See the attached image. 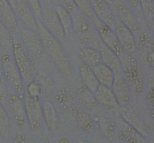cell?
Returning a JSON list of instances; mask_svg holds the SVG:
<instances>
[{
    "label": "cell",
    "instance_id": "obj_30",
    "mask_svg": "<svg viewBox=\"0 0 154 143\" xmlns=\"http://www.w3.org/2000/svg\"><path fill=\"white\" fill-rule=\"evenodd\" d=\"M30 83L28 87V94L32 97H37L39 92L38 85L33 82Z\"/></svg>",
    "mask_w": 154,
    "mask_h": 143
},
{
    "label": "cell",
    "instance_id": "obj_6",
    "mask_svg": "<svg viewBox=\"0 0 154 143\" xmlns=\"http://www.w3.org/2000/svg\"><path fill=\"white\" fill-rule=\"evenodd\" d=\"M95 26L103 43L117 55L120 54L121 46L116 32L112 29L97 18L95 19Z\"/></svg>",
    "mask_w": 154,
    "mask_h": 143
},
{
    "label": "cell",
    "instance_id": "obj_9",
    "mask_svg": "<svg viewBox=\"0 0 154 143\" xmlns=\"http://www.w3.org/2000/svg\"><path fill=\"white\" fill-rule=\"evenodd\" d=\"M16 12L18 19L23 24L26 28L37 32L38 20L33 12L30 10L23 0H16Z\"/></svg>",
    "mask_w": 154,
    "mask_h": 143
},
{
    "label": "cell",
    "instance_id": "obj_24",
    "mask_svg": "<svg viewBox=\"0 0 154 143\" xmlns=\"http://www.w3.org/2000/svg\"><path fill=\"white\" fill-rule=\"evenodd\" d=\"M54 1L57 3V5L65 9L71 17L80 11L74 0H54Z\"/></svg>",
    "mask_w": 154,
    "mask_h": 143
},
{
    "label": "cell",
    "instance_id": "obj_2",
    "mask_svg": "<svg viewBox=\"0 0 154 143\" xmlns=\"http://www.w3.org/2000/svg\"><path fill=\"white\" fill-rule=\"evenodd\" d=\"M14 60L25 82L30 83L35 74L37 64L29 51L20 43L13 42L12 45Z\"/></svg>",
    "mask_w": 154,
    "mask_h": 143
},
{
    "label": "cell",
    "instance_id": "obj_31",
    "mask_svg": "<svg viewBox=\"0 0 154 143\" xmlns=\"http://www.w3.org/2000/svg\"><path fill=\"white\" fill-rule=\"evenodd\" d=\"M130 5L134 8H138L140 5V0H125Z\"/></svg>",
    "mask_w": 154,
    "mask_h": 143
},
{
    "label": "cell",
    "instance_id": "obj_8",
    "mask_svg": "<svg viewBox=\"0 0 154 143\" xmlns=\"http://www.w3.org/2000/svg\"><path fill=\"white\" fill-rule=\"evenodd\" d=\"M95 16L108 26L115 27L116 17L109 6L104 0H90Z\"/></svg>",
    "mask_w": 154,
    "mask_h": 143
},
{
    "label": "cell",
    "instance_id": "obj_27",
    "mask_svg": "<svg viewBox=\"0 0 154 143\" xmlns=\"http://www.w3.org/2000/svg\"><path fill=\"white\" fill-rule=\"evenodd\" d=\"M9 130L8 118L4 110L0 106V132L3 136H6Z\"/></svg>",
    "mask_w": 154,
    "mask_h": 143
},
{
    "label": "cell",
    "instance_id": "obj_26",
    "mask_svg": "<svg viewBox=\"0 0 154 143\" xmlns=\"http://www.w3.org/2000/svg\"><path fill=\"white\" fill-rule=\"evenodd\" d=\"M8 100L7 81L0 71V104H5Z\"/></svg>",
    "mask_w": 154,
    "mask_h": 143
},
{
    "label": "cell",
    "instance_id": "obj_14",
    "mask_svg": "<svg viewBox=\"0 0 154 143\" xmlns=\"http://www.w3.org/2000/svg\"><path fill=\"white\" fill-rule=\"evenodd\" d=\"M116 34L120 46L128 51L134 50V39L133 33L129 29L123 24H121L116 28Z\"/></svg>",
    "mask_w": 154,
    "mask_h": 143
},
{
    "label": "cell",
    "instance_id": "obj_25",
    "mask_svg": "<svg viewBox=\"0 0 154 143\" xmlns=\"http://www.w3.org/2000/svg\"><path fill=\"white\" fill-rule=\"evenodd\" d=\"M26 4L35 15L37 20H40L41 18L42 7L39 0H23Z\"/></svg>",
    "mask_w": 154,
    "mask_h": 143
},
{
    "label": "cell",
    "instance_id": "obj_1",
    "mask_svg": "<svg viewBox=\"0 0 154 143\" xmlns=\"http://www.w3.org/2000/svg\"><path fill=\"white\" fill-rule=\"evenodd\" d=\"M38 32L41 39L43 51L66 76L71 74V67L64 49L58 39L49 33L40 21L38 20Z\"/></svg>",
    "mask_w": 154,
    "mask_h": 143
},
{
    "label": "cell",
    "instance_id": "obj_29",
    "mask_svg": "<svg viewBox=\"0 0 154 143\" xmlns=\"http://www.w3.org/2000/svg\"><path fill=\"white\" fill-rule=\"evenodd\" d=\"M140 3L142 5L144 14L148 19L152 20L153 17V5L152 0H141Z\"/></svg>",
    "mask_w": 154,
    "mask_h": 143
},
{
    "label": "cell",
    "instance_id": "obj_22",
    "mask_svg": "<svg viewBox=\"0 0 154 143\" xmlns=\"http://www.w3.org/2000/svg\"><path fill=\"white\" fill-rule=\"evenodd\" d=\"M74 1L80 11L87 18L91 20L96 19L90 0H74Z\"/></svg>",
    "mask_w": 154,
    "mask_h": 143
},
{
    "label": "cell",
    "instance_id": "obj_7",
    "mask_svg": "<svg viewBox=\"0 0 154 143\" xmlns=\"http://www.w3.org/2000/svg\"><path fill=\"white\" fill-rule=\"evenodd\" d=\"M0 22L11 33H17L19 31L17 14L7 0H0Z\"/></svg>",
    "mask_w": 154,
    "mask_h": 143
},
{
    "label": "cell",
    "instance_id": "obj_18",
    "mask_svg": "<svg viewBox=\"0 0 154 143\" xmlns=\"http://www.w3.org/2000/svg\"><path fill=\"white\" fill-rule=\"evenodd\" d=\"M99 51L101 60L104 64L111 68H116L119 66L120 62L117 55L103 43L99 45Z\"/></svg>",
    "mask_w": 154,
    "mask_h": 143
},
{
    "label": "cell",
    "instance_id": "obj_3",
    "mask_svg": "<svg viewBox=\"0 0 154 143\" xmlns=\"http://www.w3.org/2000/svg\"><path fill=\"white\" fill-rule=\"evenodd\" d=\"M26 115L30 129L34 132L39 131L42 125V107L37 97H32L28 93L25 97Z\"/></svg>",
    "mask_w": 154,
    "mask_h": 143
},
{
    "label": "cell",
    "instance_id": "obj_4",
    "mask_svg": "<svg viewBox=\"0 0 154 143\" xmlns=\"http://www.w3.org/2000/svg\"><path fill=\"white\" fill-rule=\"evenodd\" d=\"M1 66L2 73L7 82L18 93H22L23 80L14 59L5 54L2 58Z\"/></svg>",
    "mask_w": 154,
    "mask_h": 143
},
{
    "label": "cell",
    "instance_id": "obj_15",
    "mask_svg": "<svg viewBox=\"0 0 154 143\" xmlns=\"http://www.w3.org/2000/svg\"><path fill=\"white\" fill-rule=\"evenodd\" d=\"M118 10L122 24L129 29L132 33H137L139 26L135 17L131 9L126 6L121 5L119 6Z\"/></svg>",
    "mask_w": 154,
    "mask_h": 143
},
{
    "label": "cell",
    "instance_id": "obj_33",
    "mask_svg": "<svg viewBox=\"0 0 154 143\" xmlns=\"http://www.w3.org/2000/svg\"><path fill=\"white\" fill-rule=\"evenodd\" d=\"M8 2L12 6L14 10H16V6H17V1L16 0H7Z\"/></svg>",
    "mask_w": 154,
    "mask_h": 143
},
{
    "label": "cell",
    "instance_id": "obj_23",
    "mask_svg": "<svg viewBox=\"0 0 154 143\" xmlns=\"http://www.w3.org/2000/svg\"><path fill=\"white\" fill-rule=\"evenodd\" d=\"M12 33L0 22V46L8 48L13 45V38Z\"/></svg>",
    "mask_w": 154,
    "mask_h": 143
},
{
    "label": "cell",
    "instance_id": "obj_32",
    "mask_svg": "<svg viewBox=\"0 0 154 143\" xmlns=\"http://www.w3.org/2000/svg\"><path fill=\"white\" fill-rule=\"evenodd\" d=\"M42 7L52 6V3L54 0H39Z\"/></svg>",
    "mask_w": 154,
    "mask_h": 143
},
{
    "label": "cell",
    "instance_id": "obj_16",
    "mask_svg": "<svg viewBox=\"0 0 154 143\" xmlns=\"http://www.w3.org/2000/svg\"><path fill=\"white\" fill-rule=\"evenodd\" d=\"M79 73L82 80L86 88L89 91L95 92L100 84L91 67L84 64L80 67Z\"/></svg>",
    "mask_w": 154,
    "mask_h": 143
},
{
    "label": "cell",
    "instance_id": "obj_10",
    "mask_svg": "<svg viewBox=\"0 0 154 143\" xmlns=\"http://www.w3.org/2000/svg\"><path fill=\"white\" fill-rule=\"evenodd\" d=\"M22 39L25 47L31 55L37 58H40L42 54V44L39 35L35 32L26 28L22 31Z\"/></svg>",
    "mask_w": 154,
    "mask_h": 143
},
{
    "label": "cell",
    "instance_id": "obj_5",
    "mask_svg": "<svg viewBox=\"0 0 154 143\" xmlns=\"http://www.w3.org/2000/svg\"><path fill=\"white\" fill-rule=\"evenodd\" d=\"M39 21L49 33L58 39L60 41L64 39L65 36L62 26L56 10L52 6L42 8Z\"/></svg>",
    "mask_w": 154,
    "mask_h": 143
},
{
    "label": "cell",
    "instance_id": "obj_20",
    "mask_svg": "<svg viewBox=\"0 0 154 143\" xmlns=\"http://www.w3.org/2000/svg\"><path fill=\"white\" fill-rule=\"evenodd\" d=\"M79 56L84 64L93 67L100 63L99 53L91 48H85L79 51Z\"/></svg>",
    "mask_w": 154,
    "mask_h": 143
},
{
    "label": "cell",
    "instance_id": "obj_28",
    "mask_svg": "<svg viewBox=\"0 0 154 143\" xmlns=\"http://www.w3.org/2000/svg\"><path fill=\"white\" fill-rule=\"evenodd\" d=\"M90 93L89 92L87 91L84 88L81 87L79 89V97L80 101L81 103L84 106L87 107L90 106V100L94 101V98H93L92 96H90Z\"/></svg>",
    "mask_w": 154,
    "mask_h": 143
},
{
    "label": "cell",
    "instance_id": "obj_11",
    "mask_svg": "<svg viewBox=\"0 0 154 143\" xmlns=\"http://www.w3.org/2000/svg\"><path fill=\"white\" fill-rule=\"evenodd\" d=\"M71 17L73 29L77 34L83 38H88V39L92 37L93 30L88 18L81 11Z\"/></svg>",
    "mask_w": 154,
    "mask_h": 143
},
{
    "label": "cell",
    "instance_id": "obj_19",
    "mask_svg": "<svg viewBox=\"0 0 154 143\" xmlns=\"http://www.w3.org/2000/svg\"><path fill=\"white\" fill-rule=\"evenodd\" d=\"M55 10L62 26L65 38L69 39L71 35V30L73 29L71 15L65 9L59 5H57Z\"/></svg>",
    "mask_w": 154,
    "mask_h": 143
},
{
    "label": "cell",
    "instance_id": "obj_12",
    "mask_svg": "<svg viewBox=\"0 0 154 143\" xmlns=\"http://www.w3.org/2000/svg\"><path fill=\"white\" fill-rule=\"evenodd\" d=\"M91 68L100 84L109 88L112 86L114 76L112 68L101 63Z\"/></svg>",
    "mask_w": 154,
    "mask_h": 143
},
{
    "label": "cell",
    "instance_id": "obj_13",
    "mask_svg": "<svg viewBox=\"0 0 154 143\" xmlns=\"http://www.w3.org/2000/svg\"><path fill=\"white\" fill-rule=\"evenodd\" d=\"M9 108L13 118L18 124L23 125L25 121V106L21 98L16 95H12L9 99Z\"/></svg>",
    "mask_w": 154,
    "mask_h": 143
},
{
    "label": "cell",
    "instance_id": "obj_17",
    "mask_svg": "<svg viewBox=\"0 0 154 143\" xmlns=\"http://www.w3.org/2000/svg\"><path fill=\"white\" fill-rule=\"evenodd\" d=\"M43 117L45 123L52 131H56L58 128V117L54 105L49 102L44 103L42 107Z\"/></svg>",
    "mask_w": 154,
    "mask_h": 143
},
{
    "label": "cell",
    "instance_id": "obj_21",
    "mask_svg": "<svg viewBox=\"0 0 154 143\" xmlns=\"http://www.w3.org/2000/svg\"><path fill=\"white\" fill-rule=\"evenodd\" d=\"M95 93L96 99L104 104L112 105L115 103V98L113 92L108 87L99 85Z\"/></svg>",
    "mask_w": 154,
    "mask_h": 143
}]
</instances>
